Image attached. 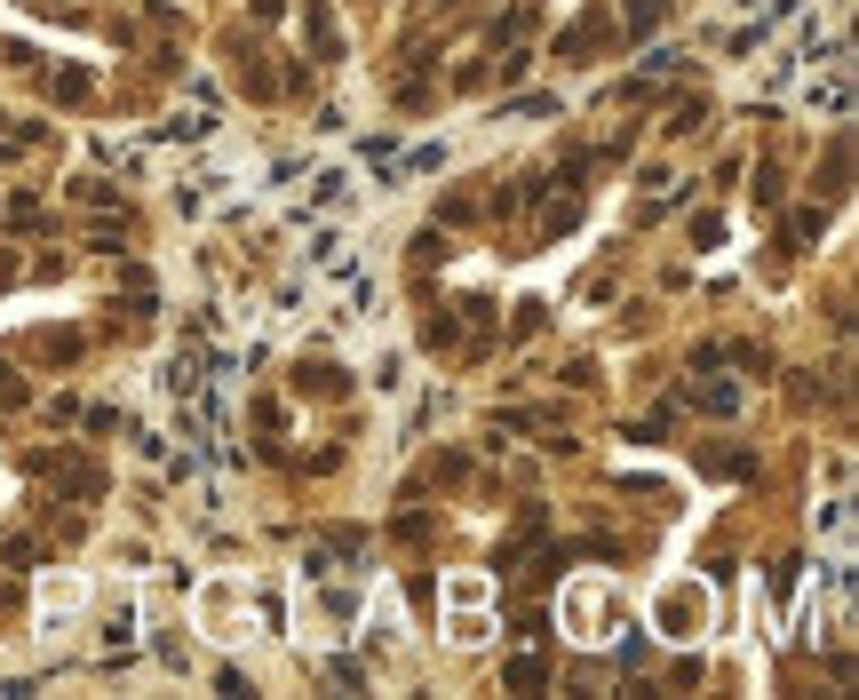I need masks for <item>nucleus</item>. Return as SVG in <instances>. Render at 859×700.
<instances>
[{"label": "nucleus", "instance_id": "obj_1", "mask_svg": "<svg viewBox=\"0 0 859 700\" xmlns=\"http://www.w3.org/2000/svg\"><path fill=\"white\" fill-rule=\"evenodd\" d=\"M652 621H661L669 637H701V621H708L701 581H669V589H661V605H652Z\"/></svg>", "mask_w": 859, "mask_h": 700}, {"label": "nucleus", "instance_id": "obj_2", "mask_svg": "<svg viewBox=\"0 0 859 700\" xmlns=\"http://www.w3.org/2000/svg\"><path fill=\"white\" fill-rule=\"evenodd\" d=\"M302 32H311L319 64H334V56H342V32H334V9H327V0H311V9H302Z\"/></svg>", "mask_w": 859, "mask_h": 700}, {"label": "nucleus", "instance_id": "obj_3", "mask_svg": "<svg viewBox=\"0 0 859 700\" xmlns=\"http://www.w3.org/2000/svg\"><path fill=\"white\" fill-rule=\"evenodd\" d=\"M295 390H319V398H342V390H351V382H342V366H334V358H302V366H295Z\"/></svg>", "mask_w": 859, "mask_h": 700}, {"label": "nucleus", "instance_id": "obj_4", "mask_svg": "<svg viewBox=\"0 0 859 700\" xmlns=\"http://www.w3.org/2000/svg\"><path fill=\"white\" fill-rule=\"evenodd\" d=\"M684 407H701V414H733V407H740V390H733V382H701V390H684Z\"/></svg>", "mask_w": 859, "mask_h": 700}, {"label": "nucleus", "instance_id": "obj_5", "mask_svg": "<svg viewBox=\"0 0 859 700\" xmlns=\"http://www.w3.org/2000/svg\"><path fill=\"white\" fill-rule=\"evenodd\" d=\"M701 470H708V478H748L756 462H748L740 446H716V454H701Z\"/></svg>", "mask_w": 859, "mask_h": 700}, {"label": "nucleus", "instance_id": "obj_6", "mask_svg": "<svg viewBox=\"0 0 859 700\" xmlns=\"http://www.w3.org/2000/svg\"><path fill=\"white\" fill-rule=\"evenodd\" d=\"M693 127H708V96H684L676 120H669V136H693Z\"/></svg>", "mask_w": 859, "mask_h": 700}, {"label": "nucleus", "instance_id": "obj_7", "mask_svg": "<svg viewBox=\"0 0 859 700\" xmlns=\"http://www.w3.org/2000/svg\"><path fill=\"white\" fill-rule=\"evenodd\" d=\"M621 16H629V32H652L669 16V0H621Z\"/></svg>", "mask_w": 859, "mask_h": 700}, {"label": "nucleus", "instance_id": "obj_8", "mask_svg": "<svg viewBox=\"0 0 859 700\" xmlns=\"http://www.w3.org/2000/svg\"><path fill=\"white\" fill-rule=\"evenodd\" d=\"M239 88H247V96H271V73H263L255 48H239Z\"/></svg>", "mask_w": 859, "mask_h": 700}, {"label": "nucleus", "instance_id": "obj_9", "mask_svg": "<svg viewBox=\"0 0 859 700\" xmlns=\"http://www.w3.org/2000/svg\"><path fill=\"white\" fill-rule=\"evenodd\" d=\"M844 176H851V144H844V136H836V152H828V199H836V191H844Z\"/></svg>", "mask_w": 859, "mask_h": 700}, {"label": "nucleus", "instance_id": "obj_10", "mask_svg": "<svg viewBox=\"0 0 859 700\" xmlns=\"http://www.w3.org/2000/svg\"><path fill=\"white\" fill-rule=\"evenodd\" d=\"M819 231H828V208H804L796 223H788V240H819Z\"/></svg>", "mask_w": 859, "mask_h": 700}, {"label": "nucleus", "instance_id": "obj_11", "mask_svg": "<svg viewBox=\"0 0 859 700\" xmlns=\"http://www.w3.org/2000/svg\"><path fill=\"white\" fill-rule=\"evenodd\" d=\"M533 685H541V660H533V653L509 660V692H533Z\"/></svg>", "mask_w": 859, "mask_h": 700}]
</instances>
